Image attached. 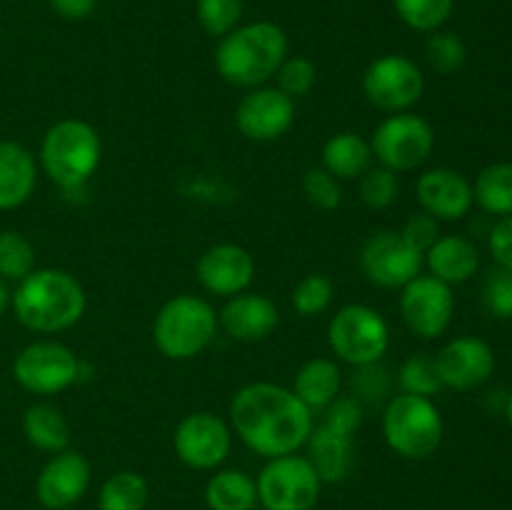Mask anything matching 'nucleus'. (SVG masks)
Segmentation results:
<instances>
[{
    "mask_svg": "<svg viewBox=\"0 0 512 510\" xmlns=\"http://www.w3.org/2000/svg\"><path fill=\"white\" fill-rule=\"evenodd\" d=\"M398 383L400 388H403V393L425 395V398H430V395H435L443 388L433 358H430L428 353L410 355V358L400 365Z\"/></svg>",
    "mask_w": 512,
    "mask_h": 510,
    "instance_id": "32",
    "label": "nucleus"
},
{
    "mask_svg": "<svg viewBox=\"0 0 512 510\" xmlns=\"http://www.w3.org/2000/svg\"><path fill=\"white\" fill-rule=\"evenodd\" d=\"M305 445H308L305 458L315 468L320 483H340L350 473V465H353V438L335 433V430L325 428L320 423L313 425Z\"/></svg>",
    "mask_w": 512,
    "mask_h": 510,
    "instance_id": "23",
    "label": "nucleus"
},
{
    "mask_svg": "<svg viewBox=\"0 0 512 510\" xmlns=\"http://www.w3.org/2000/svg\"><path fill=\"white\" fill-rule=\"evenodd\" d=\"M303 193L315 208L335 210L343 203V188L340 180L333 178L325 168H310L303 178Z\"/></svg>",
    "mask_w": 512,
    "mask_h": 510,
    "instance_id": "38",
    "label": "nucleus"
},
{
    "mask_svg": "<svg viewBox=\"0 0 512 510\" xmlns=\"http://www.w3.org/2000/svg\"><path fill=\"white\" fill-rule=\"evenodd\" d=\"M488 248L490 255L495 258V263L512 273V215H505V218L490 230Z\"/></svg>",
    "mask_w": 512,
    "mask_h": 510,
    "instance_id": "43",
    "label": "nucleus"
},
{
    "mask_svg": "<svg viewBox=\"0 0 512 510\" xmlns=\"http://www.w3.org/2000/svg\"><path fill=\"white\" fill-rule=\"evenodd\" d=\"M328 345L335 358L353 368L380 363L390 345L388 323L368 305H345L330 318Z\"/></svg>",
    "mask_w": 512,
    "mask_h": 510,
    "instance_id": "7",
    "label": "nucleus"
},
{
    "mask_svg": "<svg viewBox=\"0 0 512 510\" xmlns=\"http://www.w3.org/2000/svg\"><path fill=\"white\" fill-rule=\"evenodd\" d=\"M205 503L210 510H253L258 503V485L243 470H220L208 480Z\"/></svg>",
    "mask_w": 512,
    "mask_h": 510,
    "instance_id": "27",
    "label": "nucleus"
},
{
    "mask_svg": "<svg viewBox=\"0 0 512 510\" xmlns=\"http://www.w3.org/2000/svg\"><path fill=\"white\" fill-rule=\"evenodd\" d=\"M288 58V35L270 20L238 25L215 48V70L238 88H260Z\"/></svg>",
    "mask_w": 512,
    "mask_h": 510,
    "instance_id": "2",
    "label": "nucleus"
},
{
    "mask_svg": "<svg viewBox=\"0 0 512 510\" xmlns=\"http://www.w3.org/2000/svg\"><path fill=\"white\" fill-rule=\"evenodd\" d=\"M295 120V100L278 88H253L235 110V125L255 143L283 138Z\"/></svg>",
    "mask_w": 512,
    "mask_h": 510,
    "instance_id": "15",
    "label": "nucleus"
},
{
    "mask_svg": "<svg viewBox=\"0 0 512 510\" xmlns=\"http://www.w3.org/2000/svg\"><path fill=\"white\" fill-rule=\"evenodd\" d=\"M15 318L33 333H60L83 318L85 290L75 275L40 268L25 275L10 298Z\"/></svg>",
    "mask_w": 512,
    "mask_h": 510,
    "instance_id": "3",
    "label": "nucleus"
},
{
    "mask_svg": "<svg viewBox=\"0 0 512 510\" xmlns=\"http://www.w3.org/2000/svg\"><path fill=\"white\" fill-rule=\"evenodd\" d=\"M343 385V373L340 365L330 358H313L298 370L293 383V393L298 395L300 403L315 413V410H325L340 393Z\"/></svg>",
    "mask_w": 512,
    "mask_h": 510,
    "instance_id": "24",
    "label": "nucleus"
},
{
    "mask_svg": "<svg viewBox=\"0 0 512 510\" xmlns=\"http://www.w3.org/2000/svg\"><path fill=\"white\" fill-rule=\"evenodd\" d=\"M373 150L365 138L358 133H335L323 145V168L338 180H355L363 178L373 168Z\"/></svg>",
    "mask_w": 512,
    "mask_h": 510,
    "instance_id": "25",
    "label": "nucleus"
},
{
    "mask_svg": "<svg viewBox=\"0 0 512 510\" xmlns=\"http://www.w3.org/2000/svg\"><path fill=\"white\" fill-rule=\"evenodd\" d=\"M398 175L393 173V170L388 168H370L368 173L360 178V200H363L368 208L373 210H383L388 208V205L395 203V198H398Z\"/></svg>",
    "mask_w": 512,
    "mask_h": 510,
    "instance_id": "36",
    "label": "nucleus"
},
{
    "mask_svg": "<svg viewBox=\"0 0 512 510\" xmlns=\"http://www.w3.org/2000/svg\"><path fill=\"white\" fill-rule=\"evenodd\" d=\"M415 195L423 213L435 220H460L473 208V185L458 170L433 168L415 183Z\"/></svg>",
    "mask_w": 512,
    "mask_h": 510,
    "instance_id": "19",
    "label": "nucleus"
},
{
    "mask_svg": "<svg viewBox=\"0 0 512 510\" xmlns=\"http://www.w3.org/2000/svg\"><path fill=\"white\" fill-rule=\"evenodd\" d=\"M103 155L98 130L85 120L65 118L50 125L40 145L45 175L63 190H78L95 175Z\"/></svg>",
    "mask_w": 512,
    "mask_h": 510,
    "instance_id": "4",
    "label": "nucleus"
},
{
    "mask_svg": "<svg viewBox=\"0 0 512 510\" xmlns=\"http://www.w3.org/2000/svg\"><path fill=\"white\" fill-rule=\"evenodd\" d=\"M443 388L475 390L493 375L495 353L485 340L463 335L455 338L433 358Z\"/></svg>",
    "mask_w": 512,
    "mask_h": 510,
    "instance_id": "16",
    "label": "nucleus"
},
{
    "mask_svg": "<svg viewBox=\"0 0 512 510\" xmlns=\"http://www.w3.org/2000/svg\"><path fill=\"white\" fill-rule=\"evenodd\" d=\"M90 485V463L78 450H60L40 470L35 495L48 510H65L78 503Z\"/></svg>",
    "mask_w": 512,
    "mask_h": 510,
    "instance_id": "17",
    "label": "nucleus"
},
{
    "mask_svg": "<svg viewBox=\"0 0 512 510\" xmlns=\"http://www.w3.org/2000/svg\"><path fill=\"white\" fill-rule=\"evenodd\" d=\"M505 415H508V423L512 428V393L508 395V405H505Z\"/></svg>",
    "mask_w": 512,
    "mask_h": 510,
    "instance_id": "46",
    "label": "nucleus"
},
{
    "mask_svg": "<svg viewBox=\"0 0 512 510\" xmlns=\"http://www.w3.org/2000/svg\"><path fill=\"white\" fill-rule=\"evenodd\" d=\"M333 280L323 273L305 275L293 290V308L298 310L303 318H313L328 310L330 300H333Z\"/></svg>",
    "mask_w": 512,
    "mask_h": 510,
    "instance_id": "34",
    "label": "nucleus"
},
{
    "mask_svg": "<svg viewBox=\"0 0 512 510\" xmlns=\"http://www.w3.org/2000/svg\"><path fill=\"white\" fill-rule=\"evenodd\" d=\"M218 333V315L198 295H175L158 310L153 323L155 348L170 360H190L203 353Z\"/></svg>",
    "mask_w": 512,
    "mask_h": 510,
    "instance_id": "5",
    "label": "nucleus"
},
{
    "mask_svg": "<svg viewBox=\"0 0 512 510\" xmlns=\"http://www.w3.org/2000/svg\"><path fill=\"white\" fill-rule=\"evenodd\" d=\"M48 3L63 20H85L98 8V0H48Z\"/></svg>",
    "mask_w": 512,
    "mask_h": 510,
    "instance_id": "44",
    "label": "nucleus"
},
{
    "mask_svg": "<svg viewBox=\"0 0 512 510\" xmlns=\"http://www.w3.org/2000/svg\"><path fill=\"white\" fill-rule=\"evenodd\" d=\"M35 270V248L18 230H0V280H23Z\"/></svg>",
    "mask_w": 512,
    "mask_h": 510,
    "instance_id": "31",
    "label": "nucleus"
},
{
    "mask_svg": "<svg viewBox=\"0 0 512 510\" xmlns=\"http://www.w3.org/2000/svg\"><path fill=\"white\" fill-rule=\"evenodd\" d=\"M230 445L233 435L225 420L208 410L185 415L173 435L175 455L195 470H210L223 463L230 453Z\"/></svg>",
    "mask_w": 512,
    "mask_h": 510,
    "instance_id": "14",
    "label": "nucleus"
},
{
    "mask_svg": "<svg viewBox=\"0 0 512 510\" xmlns=\"http://www.w3.org/2000/svg\"><path fill=\"white\" fill-rule=\"evenodd\" d=\"M38 185V168L30 150L13 140H0V210L28 203Z\"/></svg>",
    "mask_w": 512,
    "mask_h": 510,
    "instance_id": "21",
    "label": "nucleus"
},
{
    "mask_svg": "<svg viewBox=\"0 0 512 510\" xmlns=\"http://www.w3.org/2000/svg\"><path fill=\"white\" fill-rule=\"evenodd\" d=\"M483 303L495 318H512V273L505 268L490 270L483 283Z\"/></svg>",
    "mask_w": 512,
    "mask_h": 510,
    "instance_id": "39",
    "label": "nucleus"
},
{
    "mask_svg": "<svg viewBox=\"0 0 512 510\" xmlns=\"http://www.w3.org/2000/svg\"><path fill=\"white\" fill-rule=\"evenodd\" d=\"M425 255L400 235V230H378L360 248L365 278L380 288H405L423 270Z\"/></svg>",
    "mask_w": 512,
    "mask_h": 510,
    "instance_id": "11",
    "label": "nucleus"
},
{
    "mask_svg": "<svg viewBox=\"0 0 512 510\" xmlns=\"http://www.w3.org/2000/svg\"><path fill=\"white\" fill-rule=\"evenodd\" d=\"M10 298H13V295H10V290L5 288V283H3V280H0V318H3L5 310H8Z\"/></svg>",
    "mask_w": 512,
    "mask_h": 510,
    "instance_id": "45",
    "label": "nucleus"
},
{
    "mask_svg": "<svg viewBox=\"0 0 512 510\" xmlns=\"http://www.w3.org/2000/svg\"><path fill=\"white\" fill-rule=\"evenodd\" d=\"M423 70L405 55H380L363 75V93L375 108L405 113L423 98Z\"/></svg>",
    "mask_w": 512,
    "mask_h": 510,
    "instance_id": "12",
    "label": "nucleus"
},
{
    "mask_svg": "<svg viewBox=\"0 0 512 510\" xmlns=\"http://www.w3.org/2000/svg\"><path fill=\"white\" fill-rule=\"evenodd\" d=\"M13 378L33 395H55L80 378V360L73 350L55 340L25 345L13 363Z\"/></svg>",
    "mask_w": 512,
    "mask_h": 510,
    "instance_id": "10",
    "label": "nucleus"
},
{
    "mask_svg": "<svg viewBox=\"0 0 512 510\" xmlns=\"http://www.w3.org/2000/svg\"><path fill=\"white\" fill-rule=\"evenodd\" d=\"M425 53H428V63L443 75H450L463 68L465 58H468L465 43L455 33L430 35L428 43H425Z\"/></svg>",
    "mask_w": 512,
    "mask_h": 510,
    "instance_id": "37",
    "label": "nucleus"
},
{
    "mask_svg": "<svg viewBox=\"0 0 512 510\" xmlns=\"http://www.w3.org/2000/svg\"><path fill=\"white\" fill-rule=\"evenodd\" d=\"M430 275L448 285L465 283L480 268V253L468 238L460 235H440L425 253Z\"/></svg>",
    "mask_w": 512,
    "mask_h": 510,
    "instance_id": "22",
    "label": "nucleus"
},
{
    "mask_svg": "<svg viewBox=\"0 0 512 510\" xmlns=\"http://www.w3.org/2000/svg\"><path fill=\"white\" fill-rule=\"evenodd\" d=\"M148 503V483L140 473L120 470L100 488V510H143Z\"/></svg>",
    "mask_w": 512,
    "mask_h": 510,
    "instance_id": "29",
    "label": "nucleus"
},
{
    "mask_svg": "<svg viewBox=\"0 0 512 510\" xmlns=\"http://www.w3.org/2000/svg\"><path fill=\"white\" fill-rule=\"evenodd\" d=\"M200 285L208 293L233 298V295L245 293L253 283L255 260L245 248L235 243H220L205 250L195 265Z\"/></svg>",
    "mask_w": 512,
    "mask_h": 510,
    "instance_id": "18",
    "label": "nucleus"
},
{
    "mask_svg": "<svg viewBox=\"0 0 512 510\" xmlns=\"http://www.w3.org/2000/svg\"><path fill=\"white\" fill-rule=\"evenodd\" d=\"M443 415L425 395L400 393L388 400L383 413L385 443L408 460L430 458L443 443Z\"/></svg>",
    "mask_w": 512,
    "mask_h": 510,
    "instance_id": "6",
    "label": "nucleus"
},
{
    "mask_svg": "<svg viewBox=\"0 0 512 510\" xmlns=\"http://www.w3.org/2000/svg\"><path fill=\"white\" fill-rule=\"evenodd\" d=\"M455 313V298L448 283L433 275H418L400 295V315L410 333L423 340H435L450 328Z\"/></svg>",
    "mask_w": 512,
    "mask_h": 510,
    "instance_id": "13",
    "label": "nucleus"
},
{
    "mask_svg": "<svg viewBox=\"0 0 512 510\" xmlns=\"http://www.w3.org/2000/svg\"><path fill=\"white\" fill-rule=\"evenodd\" d=\"M323 413L325 428L335 430L340 435H348V438H353V433L363 423V403L358 398H353V395H348V398H335Z\"/></svg>",
    "mask_w": 512,
    "mask_h": 510,
    "instance_id": "40",
    "label": "nucleus"
},
{
    "mask_svg": "<svg viewBox=\"0 0 512 510\" xmlns=\"http://www.w3.org/2000/svg\"><path fill=\"white\" fill-rule=\"evenodd\" d=\"M275 75H278V90H283L293 100L308 95L315 88V80H318L315 63L310 58H305V55H290V58H285Z\"/></svg>",
    "mask_w": 512,
    "mask_h": 510,
    "instance_id": "35",
    "label": "nucleus"
},
{
    "mask_svg": "<svg viewBox=\"0 0 512 510\" xmlns=\"http://www.w3.org/2000/svg\"><path fill=\"white\" fill-rule=\"evenodd\" d=\"M23 433L30 445L43 453H60L70 445V425L65 415L50 403H35L23 415Z\"/></svg>",
    "mask_w": 512,
    "mask_h": 510,
    "instance_id": "26",
    "label": "nucleus"
},
{
    "mask_svg": "<svg viewBox=\"0 0 512 510\" xmlns=\"http://www.w3.org/2000/svg\"><path fill=\"white\" fill-rule=\"evenodd\" d=\"M280 323L278 305L260 293H238L223 305L218 313V325H223L230 338L240 343L265 340Z\"/></svg>",
    "mask_w": 512,
    "mask_h": 510,
    "instance_id": "20",
    "label": "nucleus"
},
{
    "mask_svg": "<svg viewBox=\"0 0 512 510\" xmlns=\"http://www.w3.org/2000/svg\"><path fill=\"white\" fill-rule=\"evenodd\" d=\"M258 500L265 510H313L320 495V478L305 455L273 458L258 480Z\"/></svg>",
    "mask_w": 512,
    "mask_h": 510,
    "instance_id": "9",
    "label": "nucleus"
},
{
    "mask_svg": "<svg viewBox=\"0 0 512 510\" xmlns=\"http://www.w3.org/2000/svg\"><path fill=\"white\" fill-rule=\"evenodd\" d=\"M230 423L255 455L268 460L303 448L315 425L298 395L275 383L243 385L230 400Z\"/></svg>",
    "mask_w": 512,
    "mask_h": 510,
    "instance_id": "1",
    "label": "nucleus"
},
{
    "mask_svg": "<svg viewBox=\"0 0 512 510\" xmlns=\"http://www.w3.org/2000/svg\"><path fill=\"white\" fill-rule=\"evenodd\" d=\"M400 235H403L405 240H408L413 248H418L420 253H428L430 245L435 243V240L440 238L438 233V220L433 218V215L428 213H418L413 215V218L408 220V223L403 225V230H400Z\"/></svg>",
    "mask_w": 512,
    "mask_h": 510,
    "instance_id": "42",
    "label": "nucleus"
},
{
    "mask_svg": "<svg viewBox=\"0 0 512 510\" xmlns=\"http://www.w3.org/2000/svg\"><path fill=\"white\" fill-rule=\"evenodd\" d=\"M435 133L428 120L413 113H393L375 128L370 150L383 168L393 173H408L430 158Z\"/></svg>",
    "mask_w": 512,
    "mask_h": 510,
    "instance_id": "8",
    "label": "nucleus"
},
{
    "mask_svg": "<svg viewBox=\"0 0 512 510\" xmlns=\"http://www.w3.org/2000/svg\"><path fill=\"white\" fill-rule=\"evenodd\" d=\"M398 18L420 33H435L453 15L455 0H393Z\"/></svg>",
    "mask_w": 512,
    "mask_h": 510,
    "instance_id": "30",
    "label": "nucleus"
},
{
    "mask_svg": "<svg viewBox=\"0 0 512 510\" xmlns=\"http://www.w3.org/2000/svg\"><path fill=\"white\" fill-rule=\"evenodd\" d=\"M473 200L490 215H512V163H493L480 170Z\"/></svg>",
    "mask_w": 512,
    "mask_h": 510,
    "instance_id": "28",
    "label": "nucleus"
},
{
    "mask_svg": "<svg viewBox=\"0 0 512 510\" xmlns=\"http://www.w3.org/2000/svg\"><path fill=\"white\" fill-rule=\"evenodd\" d=\"M350 388H353V398L358 400H380L390 388L388 370L380 363L358 365L350 378Z\"/></svg>",
    "mask_w": 512,
    "mask_h": 510,
    "instance_id": "41",
    "label": "nucleus"
},
{
    "mask_svg": "<svg viewBox=\"0 0 512 510\" xmlns=\"http://www.w3.org/2000/svg\"><path fill=\"white\" fill-rule=\"evenodd\" d=\"M195 15L205 33L223 38L238 28L243 15V0H195Z\"/></svg>",
    "mask_w": 512,
    "mask_h": 510,
    "instance_id": "33",
    "label": "nucleus"
}]
</instances>
